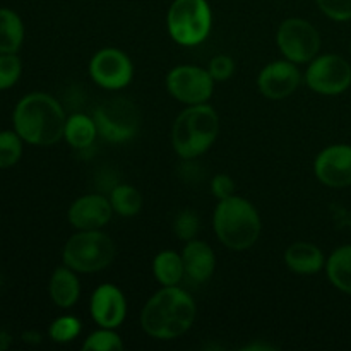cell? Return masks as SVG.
Wrapping results in <instances>:
<instances>
[{"instance_id":"cell-1","label":"cell","mask_w":351,"mask_h":351,"mask_svg":"<svg viewBox=\"0 0 351 351\" xmlns=\"http://www.w3.org/2000/svg\"><path fill=\"white\" fill-rule=\"evenodd\" d=\"M197 314L195 302L184 288L161 287L141 312V326L151 338L170 341L192 328Z\"/></svg>"},{"instance_id":"cell-2","label":"cell","mask_w":351,"mask_h":351,"mask_svg":"<svg viewBox=\"0 0 351 351\" xmlns=\"http://www.w3.org/2000/svg\"><path fill=\"white\" fill-rule=\"evenodd\" d=\"M14 130L21 139L33 146H53L64 137V108L47 93H31L14 108Z\"/></svg>"},{"instance_id":"cell-3","label":"cell","mask_w":351,"mask_h":351,"mask_svg":"<svg viewBox=\"0 0 351 351\" xmlns=\"http://www.w3.org/2000/svg\"><path fill=\"white\" fill-rule=\"evenodd\" d=\"M213 228L225 247L247 250L259 240L263 223L252 202L233 194L218 201L213 215Z\"/></svg>"},{"instance_id":"cell-4","label":"cell","mask_w":351,"mask_h":351,"mask_svg":"<svg viewBox=\"0 0 351 351\" xmlns=\"http://www.w3.org/2000/svg\"><path fill=\"white\" fill-rule=\"evenodd\" d=\"M219 134V117L213 106L189 105L171 127V146L182 160H194L215 144Z\"/></svg>"},{"instance_id":"cell-5","label":"cell","mask_w":351,"mask_h":351,"mask_svg":"<svg viewBox=\"0 0 351 351\" xmlns=\"http://www.w3.org/2000/svg\"><path fill=\"white\" fill-rule=\"evenodd\" d=\"M115 243L101 230H77L62 252L65 266L79 274L99 273L115 259Z\"/></svg>"},{"instance_id":"cell-6","label":"cell","mask_w":351,"mask_h":351,"mask_svg":"<svg viewBox=\"0 0 351 351\" xmlns=\"http://www.w3.org/2000/svg\"><path fill=\"white\" fill-rule=\"evenodd\" d=\"M213 12L208 0H173L167 14L168 34L182 47H197L211 33Z\"/></svg>"},{"instance_id":"cell-7","label":"cell","mask_w":351,"mask_h":351,"mask_svg":"<svg viewBox=\"0 0 351 351\" xmlns=\"http://www.w3.org/2000/svg\"><path fill=\"white\" fill-rule=\"evenodd\" d=\"M98 136L113 144L127 143L137 136L141 127V113L136 103L129 98H112L96 106L93 115Z\"/></svg>"},{"instance_id":"cell-8","label":"cell","mask_w":351,"mask_h":351,"mask_svg":"<svg viewBox=\"0 0 351 351\" xmlns=\"http://www.w3.org/2000/svg\"><path fill=\"white\" fill-rule=\"evenodd\" d=\"M276 43L281 55L293 64H308L321 50V34L312 23L290 17L278 27Z\"/></svg>"},{"instance_id":"cell-9","label":"cell","mask_w":351,"mask_h":351,"mask_svg":"<svg viewBox=\"0 0 351 351\" xmlns=\"http://www.w3.org/2000/svg\"><path fill=\"white\" fill-rule=\"evenodd\" d=\"M305 82L317 95L338 96L351 86V65L339 55H321L308 62Z\"/></svg>"},{"instance_id":"cell-10","label":"cell","mask_w":351,"mask_h":351,"mask_svg":"<svg viewBox=\"0 0 351 351\" xmlns=\"http://www.w3.org/2000/svg\"><path fill=\"white\" fill-rule=\"evenodd\" d=\"M215 79L208 69L197 65H178L167 75V89L184 105L208 103L215 91Z\"/></svg>"},{"instance_id":"cell-11","label":"cell","mask_w":351,"mask_h":351,"mask_svg":"<svg viewBox=\"0 0 351 351\" xmlns=\"http://www.w3.org/2000/svg\"><path fill=\"white\" fill-rule=\"evenodd\" d=\"M89 77L103 89L119 91L127 88L134 77L132 60L119 48H101L89 60Z\"/></svg>"},{"instance_id":"cell-12","label":"cell","mask_w":351,"mask_h":351,"mask_svg":"<svg viewBox=\"0 0 351 351\" xmlns=\"http://www.w3.org/2000/svg\"><path fill=\"white\" fill-rule=\"evenodd\" d=\"M314 173L321 184L332 189L351 185V146L332 144L322 149L314 161Z\"/></svg>"},{"instance_id":"cell-13","label":"cell","mask_w":351,"mask_h":351,"mask_svg":"<svg viewBox=\"0 0 351 351\" xmlns=\"http://www.w3.org/2000/svg\"><path fill=\"white\" fill-rule=\"evenodd\" d=\"M302 82V74L297 64L287 60L269 62L257 77L261 95L269 99H285L293 95Z\"/></svg>"},{"instance_id":"cell-14","label":"cell","mask_w":351,"mask_h":351,"mask_svg":"<svg viewBox=\"0 0 351 351\" xmlns=\"http://www.w3.org/2000/svg\"><path fill=\"white\" fill-rule=\"evenodd\" d=\"M89 312L99 328L119 329L127 317L125 295L112 283L99 285L91 295Z\"/></svg>"},{"instance_id":"cell-15","label":"cell","mask_w":351,"mask_h":351,"mask_svg":"<svg viewBox=\"0 0 351 351\" xmlns=\"http://www.w3.org/2000/svg\"><path fill=\"white\" fill-rule=\"evenodd\" d=\"M113 208L110 199L101 194H86L71 204L69 223L75 230H101L112 219Z\"/></svg>"},{"instance_id":"cell-16","label":"cell","mask_w":351,"mask_h":351,"mask_svg":"<svg viewBox=\"0 0 351 351\" xmlns=\"http://www.w3.org/2000/svg\"><path fill=\"white\" fill-rule=\"evenodd\" d=\"M185 280L191 283H206L216 271L215 250L202 240H189L182 250Z\"/></svg>"},{"instance_id":"cell-17","label":"cell","mask_w":351,"mask_h":351,"mask_svg":"<svg viewBox=\"0 0 351 351\" xmlns=\"http://www.w3.org/2000/svg\"><path fill=\"white\" fill-rule=\"evenodd\" d=\"M285 264L288 269L300 276L321 273L326 267L324 252L311 242H295L285 250Z\"/></svg>"},{"instance_id":"cell-18","label":"cell","mask_w":351,"mask_h":351,"mask_svg":"<svg viewBox=\"0 0 351 351\" xmlns=\"http://www.w3.org/2000/svg\"><path fill=\"white\" fill-rule=\"evenodd\" d=\"M79 273L71 269L69 266H60L53 271L48 285L50 298L57 307L71 308L72 305L77 304L81 297V283H79Z\"/></svg>"},{"instance_id":"cell-19","label":"cell","mask_w":351,"mask_h":351,"mask_svg":"<svg viewBox=\"0 0 351 351\" xmlns=\"http://www.w3.org/2000/svg\"><path fill=\"white\" fill-rule=\"evenodd\" d=\"M96 137H98V129L93 117L84 115V113H72L71 117H67L64 139L67 141L69 146L77 151L88 149L93 146Z\"/></svg>"},{"instance_id":"cell-20","label":"cell","mask_w":351,"mask_h":351,"mask_svg":"<svg viewBox=\"0 0 351 351\" xmlns=\"http://www.w3.org/2000/svg\"><path fill=\"white\" fill-rule=\"evenodd\" d=\"M324 269L332 287L351 295V245L338 247L328 257Z\"/></svg>"},{"instance_id":"cell-21","label":"cell","mask_w":351,"mask_h":351,"mask_svg":"<svg viewBox=\"0 0 351 351\" xmlns=\"http://www.w3.org/2000/svg\"><path fill=\"white\" fill-rule=\"evenodd\" d=\"M153 274L161 287H177L185 280L182 254L175 250H161L153 261Z\"/></svg>"},{"instance_id":"cell-22","label":"cell","mask_w":351,"mask_h":351,"mask_svg":"<svg viewBox=\"0 0 351 351\" xmlns=\"http://www.w3.org/2000/svg\"><path fill=\"white\" fill-rule=\"evenodd\" d=\"M24 41V24L10 9H0V53H16Z\"/></svg>"},{"instance_id":"cell-23","label":"cell","mask_w":351,"mask_h":351,"mask_svg":"<svg viewBox=\"0 0 351 351\" xmlns=\"http://www.w3.org/2000/svg\"><path fill=\"white\" fill-rule=\"evenodd\" d=\"M110 204H112L113 213L122 218H132L139 215L143 208V195L136 187L129 184H119L110 192Z\"/></svg>"},{"instance_id":"cell-24","label":"cell","mask_w":351,"mask_h":351,"mask_svg":"<svg viewBox=\"0 0 351 351\" xmlns=\"http://www.w3.org/2000/svg\"><path fill=\"white\" fill-rule=\"evenodd\" d=\"M84 351H120L123 350V341L115 329L99 328L86 338L82 343Z\"/></svg>"},{"instance_id":"cell-25","label":"cell","mask_w":351,"mask_h":351,"mask_svg":"<svg viewBox=\"0 0 351 351\" xmlns=\"http://www.w3.org/2000/svg\"><path fill=\"white\" fill-rule=\"evenodd\" d=\"M82 326L81 321L74 315H62V317L55 319L50 324V329H48V336L51 338V341L55 343H71L81 335Z\"/></svg>"},{"instance_id":"cell-26","label":"cell","mask_w":351,"mask_h":351,"mask_svg":"<svg viewBox=\"0 0 351 351\" xmlns=\"http://www.w3.org/2000/svg\"><path fill=\"white\" fill-rule=\"evenodd\" d=\"M23 156V139L16 130L0 132V168L14 167Z\"/></svg>"},{"instance_id":"cell-27","label":"cell","mask_w":351,"mask_h":351,"mask_svg":"<svg viewBox=\"0 0 351 351\" xmlns=\"http://www.w3.org/2000/svg\"><path fill=\"white\" fill-rule=\"evenodd\" d=\"M199 228H201V219H199L197 213L191 211V209H184L182 213H178L173 221L175 235L184 242L194 240L197 237Z\"/></svg>"},{"instance_id":"cell-28","label":"cell","mask_w":351,"mask_h":351,"mask_svg":"<svg viewBox=\"0 0 351 351\" xmlns=\"http://www.w3.org/2000/svg\"><path fill=\"white\" fill-rule=\"evenodd\" d=\"M23 64L16 53H0V91L9 89L19 81Z\"/></svg>"},{"instance_id":"cell-29","label":"cell","mask_w":351,"mask_h":351,"mask_svg":"<svg viewBox=\"0 0 351 351\" xmlns=\"http://www.w3.org/2000/svg\"><path fill=\"white\" fill-rule=\"evenodd\" d=\"M315 3L329 19L338 23L351 19V0H315Z\"/></svg>"},{"instance_id":"cell-30","label":"cell","mask_w":351,"mask_h":351,"mask_svg":"<svg viewBox=\"0 0 351 351\" xmlns=\"http://www.w3.org/2000/svg\"><path fill=\"white\" fill-rule=\"evenodd\" d=\"M208 71L216 82H225L235 72V62L228 55H216L209 60Z\"/></svg>"},{"instance_id":"cell-31","label":"cell","mask_w":351,"mask_h":351,"mask_svg":"<svg viewBox=\"0 0 351 351\" xmlns=\"http://www.w3.org/2000/svg\"><path fill=\"white\" fill-rule=\"evenodd\" d=\"M211 192L218 201L230 197V195L235 194V182L226 173L215 175L211 180Z\"/></svg>"},{"instance_id":"cell-32","label":"cell","mask_w":351,"mask_h":351,"mask_svg":"<svg viewBox=\"0 0 351 351\" xmlns=\"http://www.w3.org/2000/svg\"><path fill=\"white\" fill-rule=\"evenodd\" d=\"M10 343H12V338H10V335H9V332H5V331H0V351L9 348V346H10Z\"/></svg>"},{"instance_id":"cell-33","label":"cell","mask_w":351,"mask_h":351,"mask_svg":"<svg viewBox=\"0 0 351 351\" xmlns=\"http://www.w3.org/2000/svg\"><path fill=\"white\" fill-rule=\"evenodd\" d=\"M350 50H351V45H350Z\"/></svg>"}]
</instances>
